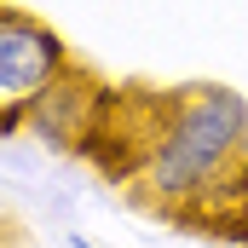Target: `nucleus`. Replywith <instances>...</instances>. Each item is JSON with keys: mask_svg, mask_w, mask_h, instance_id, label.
<instances>
[{"mask_svg": "<svg viewBox=\"0 0 248 248\" xmlns=\"http://www.w3.org/2000/svg\"><path fill=\"white\" fill-rule=\"evenodd\" d=\"M116 98L133 122L122 127L104 116L93 144V156L116 173V185L144 214L225 225L248 173V104L219 81Z\"/></svg>", "mask_w": 248, "mask_h": 248, "instance_id": "1", "label": "nucleus"}, {"mask_svg": "<svg viewBox=\"0 0 248 248\" xmlns=\"http://www.w3.org/2000/svg\"><path fill=\"white\" fill-rule=\"evenodd\" d=\"M69 63L75 58L52 23H41L35 12H17V6H0V133H17L23 116L58 87Z\"/></svg>", "mask_w": 248, "mask_h": 248, "instance_id": "2", "label": "nucleus"}, {"mask_svg": "<svg viewBox=\"0 0 248 248\" xmlns=\"http://www.w3.org/2000/svg\"><path fill=\"white\" fill-rule=\"evenodd\" d=\"M110 93L116 87H104L98 75H87L81 63H69L58 75V87L23 116L17 133H35V139H46L58 150H93L98 127H104V110H110Z\"/></svg>", "mask_w": 248, "mask_h": 248, "instance_id": "3", "label": "nucleus"}, {"mask_svg": "<svg viewBox=\"0 0 248 248\" xmlns=\"http://www.w3.org/2000/svg\"><path fill=\"white\" fill-rule=\"evenodd\" d=\"M225 225L248 243V173H243V185H237V202H231V219H225Z\"/></svg>", "mask_w": 248, "mask_h": 248, "instance_id": "4", "label": "nucleus"}, {"mask_svg": "<svg viewBox=\"0 0 248 248\" xmlns=\"http://www.w3.org/2000/svg\"><path fill=\"white\" fill-rule=\"evenodd\" d=\"M0 248H23V225L12 214H0Z\"/></svg>", "mask_w": 248, "mask_h": 248, "instance_id": "5", "label": "nucleus"}, {"mask_svg": "<svg viewBox=\"0 0 248 248\" xmlns=\"http://www.w3.org/2000/svg\"><path fill=\"white\" fill-rule=\"evenodd\" d=\"M69 248H98V243H87V237H69Z\"/></svg>", "mask_w": 248, "mask_h": 248, "instance_id": "6", "label": "nucleus"}]
</instances>
